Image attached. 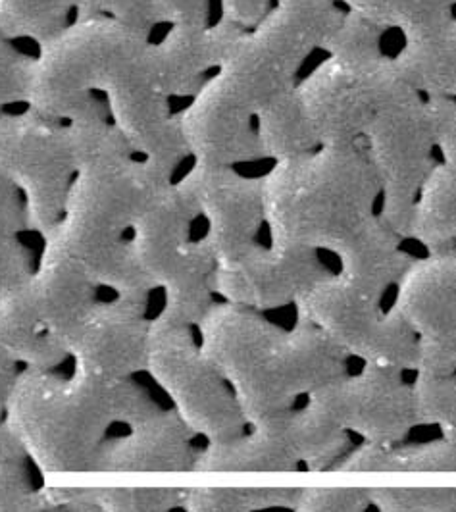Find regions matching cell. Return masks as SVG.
<instances>
[{
    "label": "cell",
    "instance_id": "obj_3",
    "mask_svg": "<svg viewBox=\"0 0 456 512\" xmlns=\"http://www.w3.org/2000/svg\"><path fill=\"white\" fill-rule=\"evenodd\" d=\"M262 195L274 245L333 251L374 214L380 181L362 141L320 145L276 162Z\"/></svg>",
    "mask_w": 456,
    "mask_h": 512
},
{
    "label": "cell",
    "instance_id": "obj_34",
    "mask_svg": "<svg viewBox=\"0 0 456 512\" xmlns=\"http://www.w3.org/2000/svg\"><path fill=\"white\" fill-rule=\"evenodd\" d=\"M2 114H6V112H4V110H2V108H0V116H2Z\"/></svg>",
    "mask_w": 456,
    "mask_h": 512
},
{
    "label": "cell",
    "instance_id": "obj_4",
    "mask_svg": "<svg viewBox=\"0 0 456 512\" xmlns=\"http://www.w3.org/2000/svg\"><path fill=\"white\" fill-rule=\"evenodd\" d=\"M362 145L380 181V218L408 239L414 201L433 168L435 145L426 99L399 74L385 87Z\"/></svg>",
    "mask_w": 456,
    "mask_h": 512
},
{
    "label": "cell",
    "instance_id": "obj_24",
    "mask_svg": "<svg viewBox=\"0 0 456 512\" xmlns=\"http://www.w3.org/2000/svg\"><path fill=\"white\" fill-rule=\"evenodd\" d=\"M383 33H385L383 27L364 18L362 14L349 10L341 14L337 26L333 27L322 51L328 52V56L345 60V62H356V64L378 62L385 56Z\"/></svg>",
    "mask_w": 456,
    "mask_h": 512
},
{
    "label": "cell",
    "instance_id": "obj_21",
    "mask_svg": "<svg viewBox=\"0 0 456 512\" xmlns=\"http://www.w3.org/2000/svg\"><path fill=\"white\" fill-rule=\"evenodd\" d=\"M254 124L262 158L279 162L320 147L295 87L266 104L256 114Z\"/></svg>",
    "mask_w": 456,
    "mask_h": 512
},
{
    "label": "cell",
    "instance_id": "obj_15",
    "mask_svg": "<svg viewBox=\"0 0 456 512\" xmlns=\"http://www.w3.org/2000/svg\"><path fill=\"white\" fill-rule=\"evenodd\" d=\"M401 241L380 214H372L333 249L341 264L339 276L358 291L383 299L414 260L401 249Z\"/></svg>",
    "mask_w": 456,
    "mask_h": 512
},
{
    "label": "cell",
    "instance_id": "obj_1",
    "mask_svg": "<svg viewBox=\"0 0 456 512\" xmlns=\"http://www.w3.org/2000/svg\"><path fill=\"white\" fill-rule=\"evenodd\" d=\"M151 35L120 22L85 18L43 43L31 62L27 106L62 122L101 112L102 93L139 156L174 174L191 156L170 97L154 72Z\"/></svg>",
    "mask_w": 456,
    "mask_h": 512
},
{
    "label": "cell",
    "instance_id": "obj_30",
    "mask_svg": "<svg viewBox=\"0 0 456 512\" xmlns=\"http://www.w3.org/2000/svg\"><path fill=\"white\" fill-rule=\"evenodd\" d=\"M456 374V328L437 337H420L416 374Z\"/></svg>",
    "mask_w": 456,
    "mask_h": 512
},
{
    "label": "cell",
    "instance_id": "obj_22",
    "mask_svg": "<svg viewBox=\"0 0 456 512\" xmlns=\"http://www.w3.org/2000/svg\"><path fill=\"white\" fill-rule=\"evenodd\" d=\"M77 0H0V31L10 39L45 43L60 33Z\"/></svg>",
    "mask_w": 456,
    "mask_h": 512
},
{
    "label": "cell",
    "instance_id": "obj_23",
    "mask_svg": "<svg viewBox=\"0 0 456 512\" xmlns=\"http://www.w3.org/2000/svg\"><path fill=\"white\" fill-rule=\"evenodd\" d=\"M301 487H201L185 491L183 505L193 511L295 509Z\"/></svg>",
    "mask_w": 456,
    "mask_h": 512
},
{
    "label": "cell",
    "instance_id": "obj_5",
    "mask_svg": "<svg viewBox=\"0 0 456 512\" xmlns=\"http://www.w3.org/2000/svg\"><path fill=\"white\" fill-rule=\"evenodd\" d=\"M189 330L158 318L152 326L149 370L199 436L208 441L239 436L249 422L235 389Z\"/></svg>",
    "mask_w": 456,
    "mask_h": 512
},
{
    "label": "cell",
    "instance_id": "obj_29",
    "mask_svg": "<svg viewBox=\"0 0 456 512\" xmlns=\"http://www.w3.org/2000/svg\"><path fill=\"white\" fill-rule=\"evenodd\" d=\"M430 112L433 145L441 153L443 164L456 174V101L426 99Z\"/></svg>",
    "mask_w": 456,
    "mask_h": 512
},
{
    "label": "cell",
    "instance_id": "obj_7",
    "mask_svg": "<svg viewBox=\"0 0 456 512\" xmlns=\"http://www.w3.org/2000/svg\"><path fill=\"white\" fill-rule=\"evenodd\" d=\"M299 318L318 326L349 355L368 366L416 372L420 337L395 308L328 274L297 303Z\"/></svg>",
    "mask_w": 456,
    "mask_h": 512
},
{
    "label": "cell",
    "instance_id": "obj_14",
    "mask_svg": "<svg viewBox=\"0 0 456 512\" xmlns=\"http://www.w3.org/2000/svg\"><path fill=\"white\" fill-rule=\"evenodd\" d=\"M393 308L418 337L456 328V253L441 251L412 260L399 280Z\"/></svg>",
    "mask_w": 456,
    "mask_h": 512
},
{
    "label": "cell",
    "instance_id": "obj_18",
    "mask_svg": "<svg viewBox=\"0 0 456 512\" xmlns=\"http://www.w3.org/2000/svg\"><path fill=\"white\" fill-rule=\"evenodd\" d=\"M335 474H456V437L428 443H370L349 449L331 466Z\"/></svg>",
    "mask_w": 456,
    "mask_h": 512
},
{
    "label": "cell",
    "instance_id": "obj_25",
    "mask_svg": "<svg viewBox=\"0 0 456 512\" xmlns=\"http://www.w3.org/2000/svg\"><path fill=\"white\" fill-rule=\"evenodd\" d=\"M414 397L420 424L435 426L456 437V374H416Z\"/></svg>",
    "mask_w": 456,
    "mask_h": 512
},
{
    "label": "cell",
    "instance_id": "obj_12",
    "mask_svg": "<svg viewBox=\"0 0 456 512\" xmlns=\"http://www.w3.org/2000/svg\"><path fill=\"white\" fill-rule=\"evenodd\" d=\"M254 118L214 72L179 116V126L197 164L233 168L262 158Z\"/></svg>",
    "mask_w": 456,
    "mask_h": 512
},
{
    "label": "cell",
    "instance_id": "obj_26",
    "mask_svg": "<svg viewBox=\"0 0 456 512\" xmlns=\"http://www.w3.org/2000/svg\"><path fill=\"white\" fill-rule=\"evenodd\" d=\"M381 512H456V487H368Z\"/></svg>",
    "mask_w": 456,
    "mask_h": 512
},
{
    "label": "cell",
    "instance_id": "obj_27",
    "mask_svg": "<svg viewBox=\"0 0 456 512\" xmlns=\"http://www.w3.org/2000/svg\"><path fill=\"white\" fill-rule=\"evenodd\" d=\"M76 20L102 18L151 35L162 24L158 0H77Z\"/></svg>",
    "mask_w": 456,
    "mask_h": 512
},
{
    "label": "cell",
    "instance_id": "obj_11",
    "mask_svg": "<svg viewBox=\"0 0 456 512\" xmlns=\"http://www.w3.org/2000/svg\"><path fill=\"white\" fill-rule=\"evenodd\" d=\"M206 220L204 235L218 260H226L256 243L266 224L262 180H253L229 166L197 164L178 181Z\"/></svg>",
    "mask_w": 456,
    "mask_h": 512
},
{
    "label": "cell",
    "instance_id": "obj_9",
    "mask_svg": "<svg viewBox=\"0 0 456 512\" xmlns=\"http://www.w3.org/2000/svg\"><path fill=\"white\" fill-rule=\"evenodd\" d=\"M314 407L345 430L370 443H399L420 424L414 387L401 372L368 366L314 391L308 399Z\"/></svg>",
    "mask_w": 456,
    "mask_h": 512
},
{
    "label": "cell",
    "instance_id": "obj_33",
    "mask_svg": "<svg viewBox=\"0 0 456 512\" xmlns=\"http://www.w3.org/2000/svg\"><path fill=\"white\" fill-rule=\"evenodd\" d=\"M337 2L345 4V6H347L349 10H353V12L362 14L364 18H370V14H372V10H374V4H376V0H337Z\"/></svg>",
    "mask_w": 456,
    "mask_h": 512
},
{
    "label": "cell",
    "instance_id": "obj_13",
    "mask_svg": "<svg viewBox=\"0 0 456 512\" xmlns=\"http://www.w3.org/2000/svg\"><path fill=\"white\" fill-rule=\"evenodd\" d=\"M243 31L220 18L208 24L170 26L160 43H154V72L168 97H191L222 64L229 45Z\"/></svg>",
    "mask_w": 456,
    "mask_h": 512
},
{
    "label": "cell",
    "instance_id": "obj_16",
    "mask_svg": "<svg viewBox=\"0 0 456 512\" xmlns=\"http://www.w3.org/2000/svg\"><path fill=\"white\" fill-rule=\"evenodd\" d=\"M401 79L424 99L456 101V16L405 35L393 58Z\"/></svg>",
    "mask_w": 456,
    "mask_h": 512
},
{
    "label": "cell",
    "instance_id": "obj_2",
    "mask_svg": "<svg viewBox=\"0 0 456 512\" xmlns=\"http://www.w3.org/2000/svg\"><path fill=\"white\" fill-rule=\"evenodd\" d=\"M199 330L204 353L235 389L249 426L293 409L349 372V355L303 318L281 330L260 310L226 303L212 308Z\"/></svg>",
    "mask_w": 456,
    "mask_h": 512
},
{
    "label": "cell",
    "instance_id": "obj_28",
    "mask_svg": "<svg viewBox=\"0 0 456 512\" xmlns=\"http://www.w3.org/2000/svg\"><path fill=\"white\" fill-rule=\"evenodd\" d=\"M370 507L368 487H301L295 505L304 512H362Z\"/></svg>",
    "mask_w": 456,
    "mask_h": 512
},
{
    "label": "cell",
    "instance_id": "obj_6",
    "mask_svg": "<svg viewBox=\"0 0 456 512\" xmlns=\"http://www.w3.org/2000/svg\"><path fill=\"white\" fill-rule=\"evenodd\" d=\"M0 174L26 193L29 216L39 226H60L77 168L70 122L33 108L0 116Z\"/></svg>",
    "mask_w": 456,
    "mask_h": 512
},
{
    "label": "cell",
    "instance_id": "obj_10",
    "mask_svg": "<svg viewBox=\"0 0 456 512\" xmlns=\"http://www.w3.org/2000/svg\"><path fill=\"white\" fill-rule=\"evenodd\" d=\"M328 276L318 251L260 245L220 260L216 289L231 305L253 310L291 307Z\"/></svg>",
    "mask_w": 456,
    "mask_h": 512
},
{
    "label": "cell",
    "instance_id": "obj_32",
    "mask_svg": "<svg viewBox=\"0 0 456 512\" xmlns=\"http://www.w3.org/2000/svg\"><path fill=\"white\" fill-rule=\"evenodd\" d=\"M274 4L276 0H222V18L243 29H253Z\"/></svg>",
    "mask_w": 456,
    "mask_h": 512
},
{
    "label": "cell",
    "instance_id": "obj_19",
    "mask_svg": "<svg viewBox=\"0 0 456 512\" xmlns=\"http://www.w3.org/2000/svg\"><path fill=\"white\" fill-rule=\"evenodd\" d=\"M297 468V461L272 432L253 426V432L208 441L197 457L195 472H291Z\"/></svg>",
    "mask_w": 456,
    "mask_h": 512
},
{
    "label": "cell",
    "instance_id": "obj_20",
    "mask_svg": "<svg viewBox=\"0 0 456 512\" xmlns=\"http://www.w3.org/2000/svg\"><path fill=\"white\" fill-rule=\"evenodd\" d=\"M430 253L453 251L456 243V174L433 164L414 201L410 237Z\"/></svg>",
    "mask_w": 456,
    "mask_h": 512
},
{
    "label": "cell",
    "instance_id": "obj_31",
    "mask_svg": "<svg viewBox=\"0 0 456 512\" xmlns=\"http://www.w3.org/2000/svg\"><path fill=\"white\" fill-rule=\"evenodd\" d=\"M162 24H208L210 0H158Z\"/></svg>",
    "mask_w": 456,
    "mask_h": 512
},
{
    "label": "cell",
    "instance_id": "obj_35",
    "mask_svg": "<svg viewBox=\"0 0 456 512\" xmlns=\"http://www.w3.org/2000/svg\"><path fill=\"white\" fill-rule=\"evenodd\" d=\"M455 8H456V0H455Z\"/></svg>",
    "mask_w": 456,
    "mask_h": 512
},
{
    "label": "cell",
    "instance_id": "obj_8",
    "mask_svg": "<svg viewBox=\"0 0 456 512\" xmlns=\"http://www.w3.org/2000/svg\"><path fill=\"white\" fill-rule=\"evenodd\" d=\"M397 70L393 58L356 64L328 56L295 85L318 145L360 143Z\"/></svg>",
    "mask_w": 456,
    "mask_h": 512
},
{
    "label": "cell",
    "instance_id": "obj_17",
    "mask_svg": "<svg viewBox=\"0 0 456 512\" xmlns=\"http://www.w3.org/2000/svg\"><path fill=\"white\" fill-rule=\"evenodd\" d=\"M256 426L272 432L297 464L310 472H330L351 449V434L308 401L303 409L285 410Z\"/></svg>",
    "mask_w": 456,
    "mask_h": 512
}]
</instances>
